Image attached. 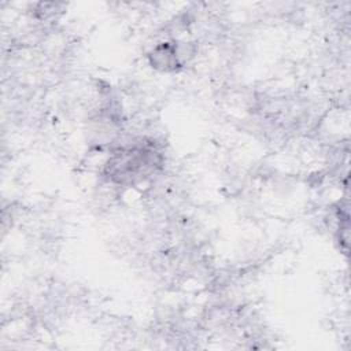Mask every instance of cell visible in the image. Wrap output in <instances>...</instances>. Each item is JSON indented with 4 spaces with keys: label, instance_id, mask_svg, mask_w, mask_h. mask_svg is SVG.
<instances>
[{
    "label": "cell",
    "instance_id": "cell-2",
    "mask_svg": "<svg viewBox=\"0 0 351 351\" xmlns=\"http://www.w3.org/2000/svg\"><path fill=\"white\" fill-rule=\"evenodd\" d=\"M193 58L192 43L188 41H163L156 44L148 53L149 64L159 71H177Z\"/></svg>",
    "mask_w": 351,
    "mask_h": 351
},
{
    "label": "cell",
    "instance_id": "cell-1",
    "mask_svg": "<svg viewBox=\"0 0 351 351\" xmlns=\"http://www.w3.org/2000/svg\"><path fill=\"white\" fill-rule=\"evenodd\" d=\"M165 156L154 141L140 140L111 152L103 176L117 186H138L151 180L162 167Z\"/></svg>",
    "mask_w": 351,
    "mask_h": 351
}]
</instances>
